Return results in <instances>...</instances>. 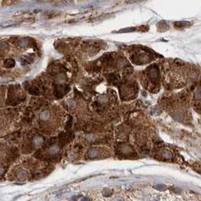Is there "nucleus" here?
<instances>
[{"label": "nucleus", "mask_w": 201, "mask_h": 201, "mask_svg": "<svg viewBox=\"0 0 201 201\" xmlns=\"http://www.w3.org/2000/svg\"><path fill=\"white\" fill-rule=\"evenodd\" d=\"M114 201H123V200L121 199V198H117V199H115Z\"/></svg>", "instance_id": "nucleus-6"}, {"label": "nucleus", "mask_w": 201, "mask_h": 201, "mask_svg": "<svg viewBox=\"0 0 201 201\" xmlns=\"http://www.w3.org/2000/svg\"><path fill=\"white\" fill-rule=\"evenodd\" d=\"M4 64H5V66H6V67L11 68V67H14V66H15V62H14V60H12V59H8V60H5Z\"/></svg>", "instance_id": "nucleus-2"}, {"label": "nucleus", "mask_w": 201, "mask_h": 201, "mask_svg": "<svg viewBox=\"0 0 201 201\" xmlns=\"http://www.w3.org/2000/svg\"><path fill=\"white\" fill-rule=\"evenodd\" d=\"M196 170H197L198 173H200L201 174V166H199L198 167H197Z\"/></svg>", "instance_id": "nucleus-5"}, {"label": "nucleus", "mask_w": 201, "mask_h": 201, "mask_svg": "<svg viewBox=\"0 0 201 201\" xmlns=\"http://www.w3.org/2000/svg\"><path fill=\"white\" fill-rule=\"evenodd\" d=\"M174 26L175 28H179V29H185L186 27H188L190 26V23L185 22V21H181V22H175L174 23Z\"/></svg>", "instance_id": "nucleus-1"}, {"label": "nucleus", "mask_w": 201, "mask_h": 201, "mask_svg": "<svg viewBox=\"0 0 201 201\" xmlns=\"http://www.w3.org/2000/svg\"><path fill=\"white\" fill-rule=\"evenodd\" d=\"M154 188L162 191V190H164V189L166 188V186L163 185H157L154 186Z\"/></svg>", "instance_id": "nucleus-3"}, {"label": "nucleus", "mask_w": 201, "mask_h": 201, "mask_svg": "<svg viewBox=\"0 0 201 201\" xmlns=\"http://www.w3.org/2000/svg\"><path fill=\"white\" fill-rule=\"evenodd\" d=\"M151 201H158L157 200H151Z\"/></svg>", "instance_id": "nucleus-7"}, {"label": "nucleus", "mask_w": 201, "mask_h": 201, "mask_svg": "<svg viewBox=\"0 0 201 201\" xmlns=\"http://www.w3.org/2000/svg\"><path fill=\"white\" fill-rule=\"evenodd\" d=\"M140 1H144V0H128V1L127 2V3L132 4V3H135V2H140Z\"/></svg>", "instance_id": "nucleus-4"}]
</instances>
